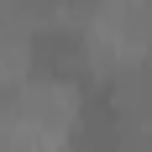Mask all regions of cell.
<instances>
[{
    "mask_svg": "<svg viewBox=\"0 0 152 152\" xmlns=\"http://www.w3.org/2000/svg\"><path fill=\"white\" fill-rule=\"evenodd\" d=\"M26 53H31V74L47 84H79L89 74V47L74 26H37Z\"/></svg>",
    "mask_w": 152,
    "mask_h": 152,
    "instance_id": "obj_1",
    "label": "cell"
},
{
    "mask_svg": "<svg viewBox=\"0 0 152 152\" xmlns=\"http://www.w3.org/2000/svg\"><path fill=\"white\" fill-rule=\"evenodd\" d=\"M100 0H63V11H74V16H89Z\"/></svg>",
    "mask_w": 152,
    "mask_h": 152,
    "instance_id": "obj_2",
    "label": "cell"
}]
</instances>
